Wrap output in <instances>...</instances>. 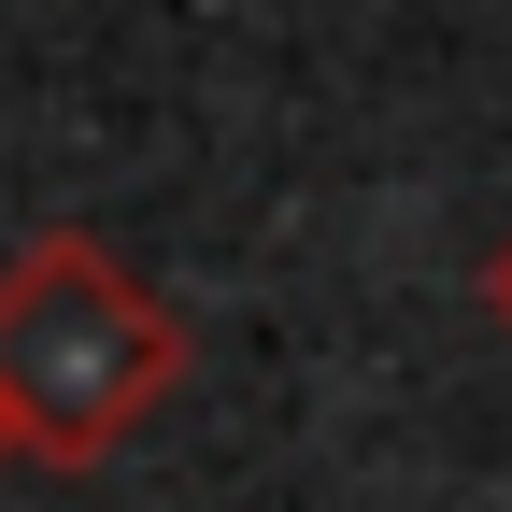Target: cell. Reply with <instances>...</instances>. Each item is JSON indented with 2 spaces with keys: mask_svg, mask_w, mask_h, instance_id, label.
Returning <instances> with one entry per match:
<instances>
[{
  "mask_svg": "<svg viewBox=\"0 0 512 512\" xmlns=\"http://www.w3.org/2000/svg\"><path fill=\"white\" fill-rule=\"evenodd\" d=\"M185 328L114 271V242L86 228H43L15 271H0V413H15L29 456H114L128 427L171 399Z\"/></svg>",
  "mask_w": 512,
  "mask_h": 512,
  "instance_id": "cell-1",
  "label": "cell"
},
{
  "mask_svg": "<svg viewBox=\"0 0 512 512\" xmlns=\"http://www.w3.org/2000/svg\"><path fill=\"white\" fill-rule=\"evenodd\" d=\"M484 313H498V342H512V242H498V271H484Z\"/></svg>",
  "mask_w": 512,
  "mask_h": 512,
  "instance_id": "cell-2",
  "label": "cell"
},
{
  "mask_svg": "<svg viewBox=\"0 0 512 512\" xmlns=\"http://www.w3.org/2000/svg\"><path fill=\"white\" fill-rule=\"evenodd\" d=\"M0 456H15V413H0Z\"/></svg>",
  "mask_w": 512,
  "mask_h": 512,
  "instance_id": "cell-3",
  "label": "cell"
}]
</instances>
